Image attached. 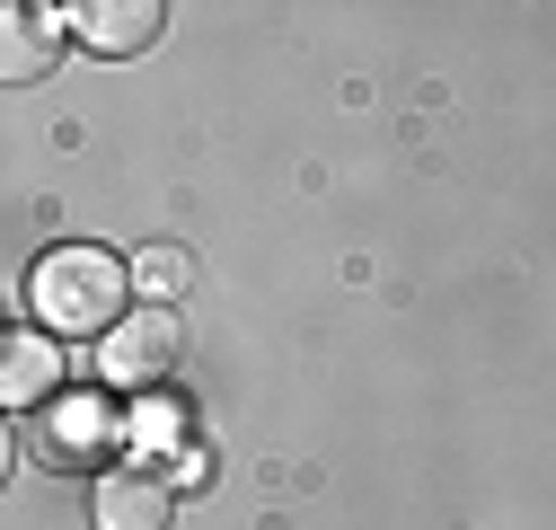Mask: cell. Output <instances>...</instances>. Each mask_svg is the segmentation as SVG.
<instances>
[{
  "mask_svg": "<svg viewBox=\"0 0 556 530\" xmlns=\"http://www.w3.org/2000/svg\"><path fill=\"white\" fill-rule=\"evenodd\" d=\"M124 256H106V248H45L36 256V275H27V310H36V327L45 337H115V327L132 318L124 310Z\"/></svg>",
  "mask_w": 556,
  "mask_h": 530,
  "instance_id": "6da1fadb",
  "label": "cell"
},
{
  "mask_svg": "<svg viewBox=\"0 0 556 530\" xmlns=\"http://www.w3.org/2000/svg\"><path fill=\"white\" fill-rule=\"evenodd\" d=\"M177 354H186L177 310H132L115 337H98V380L106 389H160L177 371Z\"/></svg>",
  "mask_w": 556,
  "mask_h": 530,
  "instance_id": "7a4b0ae2",
  "label": "cell"
},
{
  "mask_svg": "<svg viewBox=\"0 0 556 530\" xmlns=\"http://www.w3.org/2000/svg\"><path fill=\"white\" fill-rule=\"evenodd\" d=\"M89 521L98 530H168L177 521V487L160 478V469H106L98 478V495H89Z\"/></svg>",
  "mask_w": 556,
  "mask_h": 530,
  "instance_id": "3957f363",
  "label": "cell"
},
{
  "mask_svg": "<svg viewBox=\"0 0 556 530\" xmlns=\"http://www.w3.org/2000/svg\"><path fill=\"white\" fill-rule=\"evenodd\" d=\"M62 36H72V10H0V80H45L62 62Z\"/></svg>",
  "mask_w": 556,
  "mask_h": 530,
  "instance_id": "277c9868",
  "label": "cell"
},
{
  "mask_svg": "<svg viewBox=\"0 0 556 530\" xmlns=\"http://www.w3.org/2000/svg\"><path fill=\"white\" fill-rule=\"evenodd\" d=\"M160 27H168L160 0H80L72 10V36L89 53H142V45H160Z\"/></svg>",
  "mask_w": 556,
  "mask_h": 530,
  "instance_id": "5b68a950",
  "label": "cell"
},
{
  "mask_svg": "<svg viewBox=\"0 0 556 530\" xmlns=\"http://www.w3.org/2000/svg\"><path fill=\"white\" fill-rule=\"evenodd\" d=\"M53 389H62V337L18 327V337L0 345V398H10V407H45Z\"/></svg>",
  "mask_w": 556,
  "mask_h": 530,
  "instance_id": "8992f818",
  "label": "cell"
},
{
  "mask_svg": "<svg viewBox=\"0 0 556 530\" xmlns=\"http://www.w3.org/2000/svg\"><path fill=\"white\" fill-rule=\"evenodd\" d=\"M98 442H115L106 398H72V407L53 416V433H45V459L53 469H80V459H98Z\"/></svg>",
  "mask_w": 556,
  "mask_h": 530,
  "instance_id": "52a82bcc",
  "label": "cell"
},
{
  "mask_svg": "<svg viewBox=\"0 0 556 530\" xmlns=\"http://www.w3.org/2000/svg\"><path fill=\"white\" fill-rule=\"evenodd\" d=\"M132 292H142L151 310L186 301V292H194V256H186V248H142V256H132Z\"/></svg>",
  "mask_w": 556,
  "mask_h": 530,
  "instance_id": "ba28073f",
  "label": "cell"
},
{
  "mask_svg": "<svg viewBox=\"0 0 556 530\" xmlns=\"http://www.w3.org/2000/svg\"><path fill=\"white\" fill-rule=\"evenodd\" d=\"M168 487H213V451H194V442H186V451H177V478H168Z\"/></svg>",
  "mask_w": 556,
  "mask_h": 530,
  "instance_id": "9c48e42d",
  "label": "cell"
}]
</instances>
